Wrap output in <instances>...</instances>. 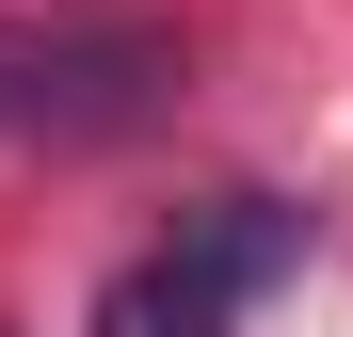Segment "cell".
Returning a JSON list of instances; mask_svg holds the SVG:
<instances>
[{
  "mask_svg": "<svg viewBox=\"0 0 353 337\" xmlns=\"http://www.w3.org/2000/svg\"><path fill=\"white\" fill-rule=\"evenodd\" d=\"M161 96V48L145 32H81V48H32V65H17V96H0V112H17V129H129V112Z\"/></svg>",
  "mask_w": 353,
  "mask_h": 337,
  "instance_id": "7a4b0ae2",
  "label": "cell"
},
{
  "mask_svg": "<svg viewBox=\"0 0 353 337\" xmlns=\"http://www.w3.org/2000/svg\"><path fill=\"white\" fill-rule=\"evenodd\" d=\"M289 257H305V209H273V193H225V209H193L176 241H145L129 273H112L81 337H241V305L273 289Z\"/></svg>",
  "mask_w": 353,
  "mask_h": 337,
  "instance_id": "6da1fadb",
  "label": "cell"
}]
</instances>
